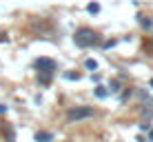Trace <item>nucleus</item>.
Wrapping results in <instances>:
<instances>
[{
    "label": "nucleus",
    "instance_id": "1",
    "mask_svg": "<svg viewBox=\"0 0 153 142\" xmlns=\"http://www.w3.org/2000/svg\"><path fill=\"white\" fill-rule=\"evenodd\" d=\"M73 42L84 49V47H93V45H98V42H100V36H98L93 29H78V31H76V36H73Z\"/></svg>",
    "mask_w": 153,
    "mask_h": 142
},
{
    "label": "nucleus",
    "instance_id": "2",
    "mask_svg": "<svg viewBox=\"0 0 153 142\" xmlns=\"http://www.w3.org/2000/svg\"><path fill=\"white\" fill-rule=\"evenodd\" d=\"M93 115V109L91 107H73L67 111V120L71 122H78V120H84V118H91Z\"/></svg>",
    "mask_w": 153,
    "mask_h": 142
},
{
    "label": "nucleus",
    "instance_id": "3",
    "mask_svg": "<svg viewBox=\"0 0 153 142\" xmlns=\"http://www.w3.org/2000/svg\"><path fill=\"white\" fill-rule=\"evenodd\" d=\"M36 69H40L42 73H51V69H56V62L51 58H38L36 60Z\"/></svg>",
    "mask_w": 153,
    "mask_h": 142
},
{
    "label": "nucleus",
    "instance_id": "4",
    "mask_svg": "<svg viewBox=\"0 0 153 142\" xmlns=\"http://www.w3.org/2000/svg\"><path fill=\"white\" fill-rule=\"evenodd\" d=\"M36 142H51V133H47V131H38V133H36Z\"/></svg>",
    "mask_w": 153,
    "mask_h": 142
},
{
    "label": "nucleus",
    "instance_id": "5",
    "mask_svg": "<svg viewBox=\"0 0 153 142\" xmlns=\"http://www.w3.org/2000/svg\"><path fill=\"white\" fill-rule=\"evenodd\" d=\"M93 93H96V98H107V96H109V89H107V87H102V85H98Z\"/></svg>",
    "mask_w": 153,
    "mask_h": 142
},
{
    "label": "nucleus",
    "instance_id": "6",
    "mask_svg": "<svg viewBox=\"0 0 153 142\" xmlns=\"http://www.w3.org/2000/svg\"><path fill=\"white\" fill-rule=\"evenodd\" d=\"M51 78H53V73H40V76H38V82H40V85H49Z\"/></svg>",
    "mask_w": 153,
    "mask_h": 142
},
{
    "label": "nucleus",
    "instance_id": "7",
    "mask_svg": "<svg viewBox=\"0 0 153 142\" xmlns=\"http://www.w3.org/2000/svg\"><path fill=\"white\" fill-rule=\"evenodd\" d=\"M84 67H87L89 71H96L98 69V62L93 60V58H89V60H84Z\"/></svg>",
    "mask_w": 153,
    "mask_h": 142
},
{
    "label": "nucleus",
    "instance_id": "8",
    "mask_svg": "<svg viewBox=\"0 0 153 142\" xmlns=\"http://www.w3.org/2000/svg\"><path fill=\"white\" fill-rule=\"evenodd\" d=\"M140 25H142L144 29H151V27H153V22H151L149 18H146V16H140Z\"/></svg>",
    "mask_w": 153,
    "mask_h": 142
},
{
    "label": "nucleus",
    "instance_id": "9",
    "mask_svg": "<svg viewBox=\"0 0 153 142\" xmlns=\"http://www.w3.org/2000/svg\"><path fill=\"white\" fill-rule=\"evenodd\" d=\"M87 11H89V13H98V11H100V4H98V2H91V4L87 7Z\"/></svg>",
    "mask_w": 153,
    "mask_h": 142
},
{
    "label": "nucleus",
    "instance_id": "10",
    "mask_svg": "<svg viewBox=\"0 0 153 142\" xmlns=\"http://www.w3.org/2000/svg\"><path fill=\"white\" fill-rule=\"evenodd\" d=\"M78 78H80V76H78V73H65V80H78Z\"/></svg>",
    "mask_w": 153,
    "mask_h": 142
},
{
    "label": "nucleus",
    "instance_id": "11",
    "mask_svg": "<svg viewBox=\"0 0 153 142\" xmlns=\"http://www.w3.org/2000/svg\"><path fill=\"white\" fill-rule=\"evenodd\" d=\"M109 91H120L118 89V80H111V89H109Z\"/></svg>",
    "mask_w": 153,
    "mask_h": 142
},
{
    "label": "nucleus",
    "instance_id": "12",
    "mask_svg": "<svg viewBox=\"0 0 153 142\" xmlns=\"http://www.w3.org/2000/svg\"><path fill=\"white\" fill-rule=\"evenodd\" d=\"M7 111V107H4V104H0V113H4Z\"/></svg>",
    "mask_w": 153,
    "mask_h": 142
},
{
    "label": "nucleus",
    "instance_id": "13",
    "mask_svg": "<svg viewBox=\"0 0 153 142\" xmlns=\"http://www.w3.org/2000/svg\"><path fill=\"white\" fill-rule=\"evenodd\" d=\"M149 140H151V142H153V129H151V133H149Z\"/></svg>",
    "mask_w": 153,
    "mask_h": 142
},
{
    "label": "nucleus",
    "instance_id": "14",
    "mask_svg": "<svg viewBox=\"0 0 153 142\" xmlns=\"http://www.w3.org/2000/svg\"><path fill=\"white\" fill-rule=\"evenodd\" d=\"M149 85H151V87H153V78H151V82H149Z\"/></svg>",
    "mask_w": 153,
    "mask_h": 142
}]
</instances>
